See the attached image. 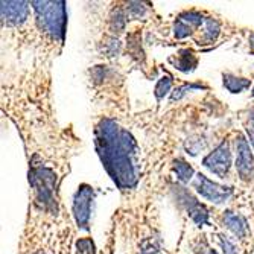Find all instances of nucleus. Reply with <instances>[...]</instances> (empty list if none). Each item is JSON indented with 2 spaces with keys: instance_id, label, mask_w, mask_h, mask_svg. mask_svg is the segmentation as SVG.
I'll return each mask as SVG.
<instances>
[{
  "instance_id": "nucleus-18",
  "label": "nucleus",
  "mask_w": 254,
  "mask_h": 254,
  "mask_svg": "<svg viewBox=\"0 0 254 254\" xmlns=\"http://www.w3.org/2000/svg\"><path fill=\"white\" fill-rule=\"evenodd\" d=\"M127 12H128V15H129V17H132V18H138V17L145 15V12H146V6H145L143 3H140V2H129V3L127 5Z\"/></svg>"
},
{
  "instance_id": "nucleus-17",
  "label": "nucleus",
  "mask_w": 254,
  "mask_h": 254,
  "mask_svg": "<svg viewBox=\"0 0 254 254\" xmlns=\"http://www.w3.org/2000/svg\"><path fill=\"white\" fill-rule=\"evenodd\" d=\"M171 85H172V78L171 76H163L160 81H158V84L155 85V90H154V95H155V98L160 101L161 98H165V95H168V91L171 90Z\"/></svg>"
},
{
  "instance_id": "nucleus-10",
  "label": "nucleus",
  "mask_w": 254,
  "mask_h": 254,
  "mask_svg": "<svg viewBox=\"0 0 254 254\" xmlns=\"http://www.w3.org/2000/svg\"><path fill=\"white\" fill-rule=\"evenodd\" d=\"M222 219H224V225L235 236H238L239 239H245L248 236V233H250L248 222L242 215H238V213H233V212H227Z\"/></svg>"
},
{
  "instance_id": "nucleus-23",
  "label": "nucleus",
  "mask_w": 254,
  "mask_h": 254,
  "mask_svg": "<svg viewBox=\"0 0 254 254\" xmlns=\"http://www.w3.org/2000/svg\"><path fill=\"white\" fill-rule=\"evenodd\" d=\"M247 132L250 137V142L254 148V110L250 111V116H248V124H247Z\"/></svg>"
},
{
  "instance_id": "nucleus-19",
  "label": "nucleus",
  "mask_w": 254,
  "mask_h": 254,
  "mask_svg": "<svg viewBox=\"0 0 254 254\" xmlns=\"http://www.w3.org/2000/svg\"><path fill=\"white\" fill-rule=\"evenodd\" d=\"M121 49V43L116 38H110L104 43V52L107 57H114L119 54Z\"/></svg>"
},
{
  "instance_id": "nucleus-20",
  "label": "nucleus",
  "mask_w": 254,
  "mask_h": 254,
  "mask_svg": "<svg viewBox=\"0 0 254 254\" xmlns=\"http://www.w3.org/2000/svg\"><path fill=\"white\" fill-rule=\"evenodd\" d=\"M76 248H78V251L81 253V254H95L96 251H95V244H93V241L91 239H79L78 242H76Z\"/></svg>"
},
{
  "instance_id": "nucleus-13",
  "label": "nucleus",
  "mask_w": 254,
  "mask_h": 254,
  "mask_svg": "<svg viewBox=\"0 0 254 254\" xmlns=\"http://www.w3.org/2000/svg\"><path fill=\"white\" fill-rule=\"evenodd\" d=\"M172 169L174 172L177 174V178L181 181V183H189L193 177V169L192 166L188 163L186 160H183V158H177L174 161V165H172Z\"/></svg>"
},
{
  "instance_id": "nucleus-24",
  "label": "nucleus",
  "mask_w": 254,
  "mask_h": 254,
  "mask_svg": "<svg viewBox=\"0 0 254 254\" xmlns=\"http://www.w3.org/2000/svg\"><path fill=\"white\" fill-rule=\"evenodd\" d=\"M195 253H196V254H218L215 250H212L209 245L205 244V241H202V242H201V248L195 250Z\"/></svg>"
},
{
  "instance_id": "nucleus-3",
  "label": "nucleus",
  "mask_w": 254,
  "mask_h": 254,
  "mask_svg": "<svg viewBox=\"0 0 254 254\" xmlns=\"http://www.w3.org/2000/svg\"><path fill=\"white\" fill-rule=\"evenodd\" d=\"M29 184L43 209L57 212V177L54 171L41 165H32L29 169Z\"/></svg>"
},
{
  "instance_id": "nucleus-2",
  "label": "nucleus",
  "mask_w": 254,
  "mask_h": 254,
  "mask_svg": "<svg viewBox=\"0 0 254 254\" xmlns=\"http://www.w3.org/2000/svg\"><path fill=\"white\" fill-rule=\"evenodd\" d=\"M37 23L40 29L48 34L51 38L63 41L65 34V25H67V14H65V3L61 0L55 2H31Z\"/></svg>"
},
{
  "instance_id": "nucleus-25",
  "label": "nucleus",
  "mask_w": 254,
  "mask_h": 254,
  "mask_svg": "<svg viewBox=\"0 0 254 254\" xmlns=\"http://www.w3.org/2000/svg\"><path fill=\"white\" fill-rule=\"evenodd\" d=\"M250 48H251V51H254V34H251V37H250Z\"/></svg>"
},
{
  "instance_id": "nucleus-14",
  "label": "nucleus",
  "mask_w": 254,
  "mask_h": 254,
  "mask_svg": "<svg viewBox=\"0 0 254 254\" xmlns=\"http://www.w3.org/2000/svg\"><path fill=\"white\" fill-rule=\"evenodd\" d=\"M125 25H127V15H125V11L121 9V8H116L113 9L111 15H110V28L114 34H119L125 29Z\"/></svg>"
},
{
  "instance_id": "nucleus-12",
  "label": "nucleus",
  "mask_w": 254,
  "mask_h": 254,
  "mask_svg": "<svg viewBox=\"0 0 254 254\" xmlns=\"http://www.w3.org/2000/svg\"><path fill=\"white\" fill-rule=\"evenodd\" d=\"M222 79H224V87L230 91V93H242V91L245 88H248L251 84L250 79L239 78V76H235L232 73H224Z\"/></svg>"
},
{
  "instance_id": "nucleus-8",
  "label": "nucleus",
  "mask_w": 254,
  "mask_h": 254,
  "mask_svg": "<svg viewBox=\"0 0 254 254\" xmlns=\"http://www.w3.org/2000/svg\"><path fill=\"white\" fill-rule=\"evenodd\" d=\"M236 169L239 177L244 181H250L254 178V157L250 149L248 142L245 140V137L238 134L236 137Z\"/></svg>"
},
{
  "instance_id": "nucleus-22",
  "label": "nucleus",
  "mask_w": 254,
  "mask_h": 254,
  "mask_svg": "<svg viewBox=\"0 0 254 254\" xmlns=\"http://www.w3.org/2000/svg\"><path fill=\"white\" fill-rule=\"evenodd\" d=\"M140 254H161L158 241L149 239L148 242H145L143 247H142V250H140Z\"/></svg>"
},
{
  "instance_id": "nucleus-11",
  "label": "nucleus",
  "mask_w": 254,
  "mask_h": 254,
  "mask_svg": "<svg viewBox=\"0 0 254 254\" xmlns=\"http://www.w3.org/2000/svg\"><path fill=\"white\" fill-rule=\"evenodd\" d=\"M175 68H178L180 72H184V73H189L192 70H195V67L198 65V58L196 55L189 51V49H184V51H180L177 57H172L169 60Z\"/></svg>"
},
{
  "instance_id": "nucleus-26",
  "label": "nucleus",
  "mask_w": 254,
  "mask_h": 254,
  "mask_svg": "<svg viewBox=\"0 0 254 254\" xmlns=\"http://www.w3.org/2000/svg\"><path fill=\"white\" fill-rule=\"evenodd\" d=\"M251 95H253V96H254V88H253V93H251Z\"/></svg>"
},
{
  "instance_id": "nucleus-5",
  "label": "nucleus",
  "mask_w": 254,
  "mask_h": 254,
  "mask_svg": "<svg viewBox=\"0 0 254 254\" xmlns=\"http://www.w3.org/2000/svg\"><path fill=\"white\" fill-rule=\"evenodd\" d=\"M95 198V190L88 184H81L73 198V216L81 230H88L91 202Z\"/></svg>"
},
{
  "instance_id": "nucleus-15",
  "label": "nucleus",
  "mask_w": 254,
  "mask_h": 254,
  "mask_svg": "<svg viewBox=\"0 0 254 254\" xmlns=\"http://www.w3.org/2000/svg\"><path fill=\"white\" fill-rule=\"evenodd\" d=\"M204 23H205L204 34H202L204 41H213V40H216V37L219 34V23L215 18H205Z\"/></svg>"
},
{
  "instance_id": "nucleus-6",
  "label": "nucleus",
  "mask_w": 254,
  "mask_h": 254,
  "mask_svg": "<svg viewBox=\"0 0 254 254\" xmlns=\"http://www.w3.org/2000/svg\"><path fill=\"white\" fill-rule=\"evenodd\" d=\"M202 165L216 174L221 178H225L228 175L230 166H232V152H230V145L228 142L219 143L209 155L202 160Z\"/></svg>"
},
{
  "instance_id": "nucleus-9",
  "label": "nucleus",
  "mask_w": 254,
  "mask_h": 254,
  "mask_svg": "<svg viewBox=\"0 0 254 254\" xmlns=\"http://www.w3.org/2000/svg\"><path fill=\"white\" fill-rule=\"evenodd\" d=\"M28 2H2V23L6 26H20L29 15Z\"/></svg>"
},
{
  "instance_id": "nucleus-1",
  "label": "nucleus",
  "mask_w": 254,
  "mask_h": 254,
  "mask_svg": "<svg viewBox=\"0 0 254 254\" xmlns=\"http://www.w3.org/2000/svg\"><path fill=\"white\" fill-rule=\"evenodd\" d=\"M95 148L118 188L121 190L134 189L140 175V163L131 132L111 119H102L95 128Z\"/></svg>"
},
{
  "instance_id": "nucleus-16",
  "label": "nucleus",
  "mask_w": 254,
  "mask_h": 254,
  "mask_svg": "<svg viewBox=\"0 0 254 254\" xmlns=\"http://www.w3.org/2000/svg\"><path fill=\"white\" fill-rule=\"evenodd\" d=\"M201 88H204V85H201V84H184V85H181V87H178V88H175V90L172 91V95H171V102L180 101L181 98H184L188 93H190V91H193V90H201Z\"/></svg>"
},
{
  "instance_id": "nucleus-7",
  "label": "nucleus",
  "mask_w": 254,
  "mask_h": 254,
  "mask_svg": "<svg viewBox=\"0 0 254 254\" xmlns=\"http://www.w3.org/2000/svg\"><path fill=\"white\" fill-rule=\"evenodd\" d=\"M177 202L186 210L190 216V219L196 224V225H204L209 224V210L205 209L202 204H199L196 201L195 196H192L190 192H188L184 188L177 186Z\"/></svg>"
},
{
  "instance_id": "nucleus-21",
  "label": "nucleus",
  "mask_w": 254,
  "mask_h": 254,
  "mask_svg": "<svg viewBox=\"0 0 254 254\" xmlns=\"http://www.w3.org/2000/svg\"><path fill=\"white\" fill-rule=\"evenodd\" d=\"M219 242H221L224 254H239V250L235 245V242L230 241L228 238H225L224 235H219Z\"/></svg>"
},
{
  "instance_id": "nucleus-27",
  "label": "nucleus",
  "mask_w": 254,
  "mask_h": 254,
  "mask_svg": "<svg viewBox=\"0 0 254 254\" xmlns=\"http://www.w3.org/2000/svg\"><path fill=\"white\" fill-rule=\"evenodd\" d=\"M37 254H46V253H37Z\"/></svg>"
},
{
  "instance_id": "nucleus-4",
  "label": "nucleus",
  "mask_w": 254,
  "mask_h": 254,
  "mask_svg": "<svg viewBox=\"0 0 254 254\" xmlns=\"http://www.w3.org/2000/svg\"><path fill=\"white\" fill-rule=\"evenodd\" d=\"M192 186L196 189V192L204 196L205 199H209L215 204H224L230 199V196L233 195V189L228 186H221L218 183H213L205 175L198 174L195 180L192 181Z\"/></svg>"
}]
</instances>
